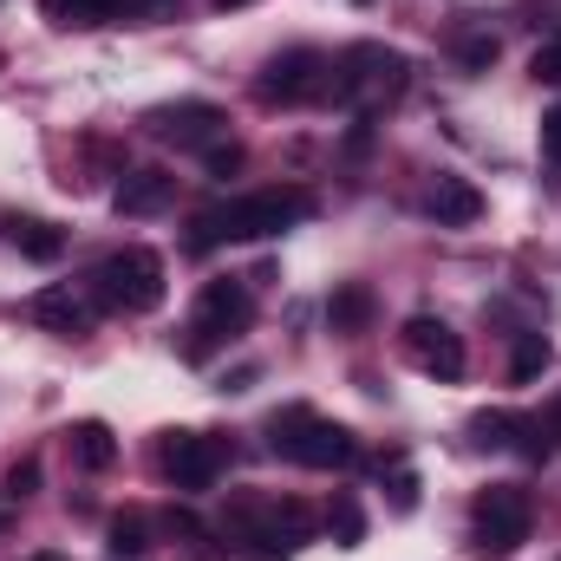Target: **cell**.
Wrapping results in <instances>:
<instances>
[{
	"mask_svg": "<svg viewBox=\"0 0 561 561\" xmlns=\"http://www.w3.org/2000/svg\"><path fill=\"white\" fill-rule=\"evenodd\" d=\"M313 216V196L307 190H255V196H236L222 209H203L196 229H190V249H216V242H255V236H280L294 222Z\"/></svg>",
	"mask_w": 561,
	"mask_h": 561,
	"instance_id": "obj_1",
	"label": "cell"
},
{
	"mask_svg": "<svg viewBox=\"0 0 561 561\" xmlns=\"http://www.w3.org/2000/svg\"><path fill=\"white\" fill-rule=\"evenodd\" d=\"M268 444H275L287 463H307V470H346L353 457H359V444H353V431L333 419H320V412H307V405H287L268 419Z\"/></svg>",
	"mask_w": 561,
	"mask_h": 561,
	"instance_id": "obj_2",
	"label": "cell"
},
{
	"mask_svg": "<svg viewBox=\"0 0 561 561\" xmlns=\"http://www.w3.org/2000/svg\"><path fill=\"white\" fill-rule=\"evenodd\" d=\"M399 92H405V53L366 39V46H346V53L333 59V85H327V99L373 112V105H386V99H399Z\"/></svg>",
	"mask_w": 561,
	"mask_h": 561,
	"instance_id": "obj_3",
	"label": "cell"
},
{
	"mask_svg": "<svg viewBox=\"0 0 561 561\" xmlns=\"http://www.w3.org/2000/svg\"><path fill=\"white\" fill-rule=\"evenodd\" d=\"M529 529H536V503L516 483H490L470 503V542H477V556H496V561L516 556L529 542Z\"/></svg>",
	"mask_w": 561,
	"mask_h": 561,
	"instance_id": "obj_4",
	"label": "cell"
},
{
	"mask_svg": "<svg viewBox=\"0 0 561 561\" xmlns=\"http://www.w3.org/2000/svg\"><path fill=\"white\" fill-rule=\"evenodd\" d=\"M92 294L112 313H150V307H163V255L157 249H118V255H105L99 275H92Z\"/></svg>",
	"mask_w": 561,
	"mask_h": 561,
	"instance_id": "obj_5",
	"label": "cell"
},
{
	"mask_svg": "<svg viewBox=\"0 0 561 561\" xmlns=\"http://www.w3.org/2000/svg\"><path fill=\"white\" fill-rule=\"evenodd\" d=\"M249 320H255V294H249L242 280H203L183 353H190V359H209L216 346H229L236 333H249Z\"/></svg>",
	"mask_w": 561,
	"mask_h": 561,
	"instance_id": "obj_6",
	"label": "cell"
},
{
	"mask_svg": "<svg viewBox=\"0 0 561 561\" xmlns=\"http://www.w3.org/2000/svg\"><path fill=\"white\" fill-rule=\"evenodd\" d=\"M327 85H333V59L313 53V46H287L262 66L255 99L262 105H307V99H327Z\"/></svg>",
	"mask_w": 561,
	"mask_h": 561,
	"instance_id": "obj_7",
	"label": "cell"
},
{
	"mask_svg": "<svg viewBox=\"0 0 561 561\" xmlns=\"http://www.w3.org/2000/svg\"><path fill=\"white\" fill-rule=\"evenodd\" d=\"M157 470H163L176 490H209V483L229 470V444L209 437V431H170L163 450H157Z\"/></svg>",
	"mask_w": 561,
	"mask_h": 561,
	"instance_id": "obj_8",
	"label": "cell"
},
{
	"mask_svg": "<svg viewBox=\"0 0 561 561\" xmlns=\"http://www.w3.org/2000/svg\"><path fill=\"white\" fill-rule=\"evenodd\" d=\"M405 353H412V366L431 373V379H463V366H470V353H463V333H450L444 320H405Z\"/></svg>",
	"mask_w": 561,
	"mask_h": 561,
	"instance_id": "obj_9",
	"label": "cell"
},
{
	"mask_svg": "<svg viewBox=\"0 0 561 561\" xmlns=\"http://www.w3.org/2000/svg\"><path fill=\"white\" fill-rule=\"evenodd\" d=\"M150 131H157L163 144H176V150H209V144L229 131V118H222L216 105L190 99V105H163V112H150Z\"/></svg>",
	"mask_w": 561,
	"mask_h": 561,
	"instance_id": "obj_10",
	"label": "cell"
},
{
	"mask_svg": "<svg viewBox=\"0 0 561 561\" xmlns=\"http://www.w3.org/2000/svg\"><path fill=\"white\" fill-rule=\"evenodd\" d=\"M26 313H33L46 333H59V340H85V333H92V307H85L72 287H39Z\"/></svg>",
	"mask_w": 561,
	"mask_h": 561,
	"instance_id": "obj_11",
	"label": "cell"
},
{
	"mask_svg": "<svg viewBox=\"0 0 561 561\" xmlns=\"http://www.w3.org/2000/svg\"><path fill=\"white\" fill-rule=\"evenodd\" d=\"M424 209L437 216V229H470V222L483 216V190H477L470 176H437L431 196H424Z\"/></svg>",
	"mask_w": 561,
	"mask_h": 561,
	"instance_id": "obj_12",
	"label": "cell"
},
{
	"mask_svg": "<svg viewBox=\"0 0 561 561\" xmlns=\"http://www.w3.org/2000/svg\"><path fill=\"white\" fill-rule=\"evenodd\" d=\"M170 196H176V176H170V170H131V176L112 190V209H118V216H157Z\"/></svg>",
	"mask_w": 561,
	"mask_h": 561,
	"instance_id": "obj_13",
	"label": "cell"
},
{
	"mask_svg": "<svg viewBox=\"0 0 561 561\" xmlns=\"http://www.w3.org/2000/svg\"><path fill=\"white\" fill-rule=\"evenodd\" d=\"M7 242H13L26 262H59V255H66V236H59L53 222H39V216H7Z\"/></svg>",
	"mask_w": 561,
	"mask_h": 561,
	"instance_id": "obj_14",
	"label": "cell"
},
{
	"mask_svg": "<svg viewBox=\"0 0 561 561\" xmlns=\"http://www.w3.org/2000/svg\"><path fill=\"white\" fill-rule=\"evenodd\" d=\"M327 320H333V333H366L373 327V287L366 280H340L333 300H327Z\"/></svg>",
	"mask_w": 561,
	"mask_h": 561,
	"instance_id": "obj_15",
	"label": "cell"
},
{
	"mask_svg": "<svg viewBox=\"0 0 561 561\" xmlns=\"http://www.w3.org/2000/svg\"><path fill=\"white\" fill-rule=\"evenodd\" d=\"M72 463L79 470H112L118 463V437H112V424H99V419H85V424H72Z\"/></svg>",
	"mask_w": 561,
	"mask_h": 561,
	"instance_id": "obj_16",
	"label": "cell"
},
{
	"mask_svg": "<svg viewBox=\"0 0 561 561\" xmlns=\"http://www.w3.org/2000/svg\"><path fill=\"white\" fill-rule=\"evenodd\" d=\"M118 7L125 0H39V13L53 26H105V20H118Z\"/></svg>",
	"mask_w": 561,
	"mask_h": 561,
	"instance_id": "obj_17",
	"label": "cell"
},
{
	"mask_svg": "<svg viewBox=\"0 0 561 561\" xmlns=\"http://www.w3.org/2000/svg\"><path fill=\"white\" fill-rule=\"evenodd\" d=\"M549 359H556V346H549L542 333H523V340H516V353H510V386L542 379V373H549Z\"/></svg>",
	"mask_w": 561,
	"mask_h": 561,
	"instance_id": "obj_18",
	"label": "cell"
},
{
	"mask_svg": "<svg viewBox=\"0 0 561 561\" xmlns=\"http://www.w3.org/2000/svg\"><path fill=\"white\" fill-rule=\"evenodd\" d=\"M327 529H333V542H340V549H359V542H366V516H359V503H353V496H340V503H333V516H327Z\"/></svg>",
	"mask_w": 561,
	"mask_h": 561,
	"instance_id": "obj_19",
	"label": "cell"
},
{
	"mask_svg": "<svg viewBox=\"0 0 561 561\" xmlns=\"http://www.w3.org/2000/svg\"><path fill=\"white\" fill-rule=\"evenodd\" d=\"M33 483H39V463H33V457H20V463H13V470L0 477V496H13V503H26V496H33Z\"/></svg>",
	"mask_w": 561,
	"mask_h": 561,
	"instance_id": "obj_20",
	"label": "cell"
},
{
	"mask_svg": "<svg viewBox=\"0 0 561 561\" xmlns=\"http://www.w3.org/2000/svg\"><path fill=\"white\" fill-rule=\"evenodd\" d=\"M529 79L536 85H561V33L549 46H536V59H529Z\"/></svg>",
	"mask_w": 561,
	"mask_h": 561,
	"instance_id": "obj_21",
	"label": "cell"
},
{
	"mask_svg": "<svg viewBox=\"0 0 561 561\" xmlns=\"http://www.w3.org/2000/svg\"><path fill=\"white\" fill-rule=\"evenodd\" d=\"M457 59H463L470 72H483V66H496V39H490V33H470V39H457Z\"/></svg>",
	"mask_w": 561,
	"mask_h": 561,
	"instance_id": "obj_22",
	"label": "cell"
},
{
	"mask_svg": "<svg viewBox=\"0 0 561 561\" xmlns=\"http://www.w3.org/2000/svg\"><path fill=\"white\" fill-rule=\"evenodd\" d=\"M112 556H144V523L138 516H118V523H112Z\"/></svg>",
	"mask_w": 561,
	"mask_h": 561,
	"instance_id": "obj_23",
	"label": "cell"
},
{
	"mask_svg": "<svg viewBox=\"0 0 561 561\" xmlns=\"http://www.w3.org/2000/svg\"><path fill=\"white\" fill-rule=\"evenodd\" d=\"M203 163H209V176H236V170H242V144H209V150H203Z\"/></svg>",
	"mask_w": 561,
	"mask_h": 561,
	"instance_id": "obj_24",
	"label": "cell"
},
{
	"mask_svg": "<svg viewBox=\"0 0 561 561\" xmlns=\"http://www.w3.org/2000/svg\"><path fill=\"white\" fill-rule=\"evenodd\" d=\"M542 157H549V163L561 170V105L549 112V118H542Z\"/></svg>",
	"mask_w": 561,
	"mask_h": 561,
	"instance_id": "obj_25",
	"label": "cell"
},
{
	"mask_svg": "<svg viewBox=\"0 0 561 561\" xmlns=\"http://www.w3.org/2000/svg\"><path fill=\"white\" fill-rule=\"evenodd\" d=\"M536 424H542V437H549V444H561V399H556V405H549Z\"/></svg>",
	"mask_w": 561,
	"mask_h": 561,
	"instance_id": "obj_26",
	"label": "cell"
},
{
	"mask_svg": "<svg viewBox=\"0 0 561 561\" xmlns=\"http://www.w3.org/2000/svg\"><path fill=\"white\" fill-rule=\"evenodd\" d=\"M216 7H249V0H216Z\"/></svg>",
	"mask_w": 561,
	"mask_h": 561,
	"instance_id": "obj_27",
	"label": "cell"
},
{
	"mask_svg": "<svg viewBox=\"0 0 561 561\" xmlns=\"http://www.w3.org/2000/svg\"><path fill=\"white\" fill-rule=\"evenodd\" d=\"M33 561H59V556H33Z\"/></svg>",
	"mask_w": 561,
	"mask_h": 561,
	"instance_id": "obj_28",
	"label": "cell"
}]
</instances>
